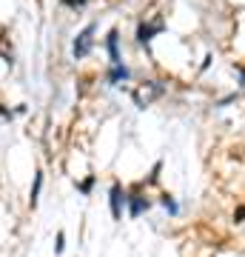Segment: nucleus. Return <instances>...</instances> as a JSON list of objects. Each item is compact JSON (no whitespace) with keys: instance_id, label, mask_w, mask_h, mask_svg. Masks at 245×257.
<instances>
[{"instance_id":"obj_1","label":"nucleus","mask_w":245,"mask_h":257,"mask_svg":"<svg viewBox=\"0 0 245 257\" xmlns=\"http://www.w3.org/2000/svg\"><path fill=\"white\" fill-rule=\"evenodd\" d=\"M94 32H97V26H94V23H89V26L83 29L80 35L74 37V43H72L74 60H83V57L91 55V46H94Z\"/></svg>"},{"instance_id":"obj_2","label":"nucleus","mask_w":245,"mask_h":257,"mask_svg":"<svg viewBox=\"0 0 245 257\" xmlns=\"http://www.w3.org/2000/svg\"><path fill=\"white\" fill-rule=\"evenodd\" d=\"M165 86L160 80H145V86L140 89V92H134V103L140 106V109H145L151 100H157V97H163Z\"/></svg>"},{"instance_id":"obj_3","label":"nucleus","mask_w":245,"mask_h":257,"mask_svg":"<svg viewBox=\"0 0 245 257\" xmlns=\"http://www.w3.org/2000/svg\"><path fill=\"white\" fill-rule=\"evenodd\" d=\"M160 32H165V20L163 18H157L151 20V23H140L137 26V43H143V46H148L151 40H154V35H160Z\"/></svg>"},{"instance_id":"obj_4","label":"nucleus","mask_w":245,"mask_h":257,"mask_svg":"<svg viewBox=\"0 0 245 257\" xmlns=\"http://www.w3.org/2000/svg\"><path fill=\"white\" fill-rule=\"evenodd\" d=\"M109 203H111V217H114V220H120V217H123V206L128 203V194L123 192V186H120V183H111Z\"/></svg>"},{"instance_id":"obj_5","label":"nucleus","mask_w":245,"mask_h":257,"mask_svg":"<svg viewBox=\"0 0 245 257\" xmlns=\"http://www.w3.org/2000/svg\"><path fill=\"white\" fill-rule=\"evenodd\" d=\"M128 77H131V69H128L126 63H114L109 69V74H106V83H109V86H120V83H126Z\"/></svg>"},{"instance_id":"obj_6","label":"nucleus","mask_w":245,"mask_h":257,"mask_svg":"<svg viewBox=\"0 0 245 257\" xmlns=\"http://www.w3.org/2000/svg\"><path fill=\"white\" fill-rule=\"evenodd\" d=\"M106 49H109V63H123V57H120V32L117 29H111L109 37H106Z\"/></svg>"},{"instance_id":"obj_7","label":"nucleus","mask_w":245,"mask_h":257,"mask_svg":"<svg viewBox=\"0 0 245 257\" xmlns=\"http://www.w3.org/2000/svg\"><path fill=\"white\" fill-rule=\"evenodd\" d=\"M148 206H151V203L145 200L143 194H131V197H128V214H131V217H140L143 211H148Z\"/></svg>"},{"instance_id":"obj_8","label":"nucleus","mask_w":245,"mask_h":257,"mask_svg":"<svg viewBox=\"0 0 245 257\" xmlns=\"http://www.w3.org/2000/svg\"><path fill=\"white\" fill-rule=\"evenodd\" d=\"M40 186H43V172H37V175H35V186H32V197H29V203H32V209L37 206V197H40Z\"/></svg>"},{"instance_id":"obj_9","label":"nucleus","mask_w":245,"mask_h":257,"mask_svg":"<svg viewBox=\"0 0 245 257\" xmlns=\"http://www.w3.org/2000/svg\"><path fill=\"white\" fill-rule=\"evenodd\" d=\"M77 189H80V194H91V189H94V175H89L83 183H77Z\"/></svg>"},{"instance_id":"obj_10","label":"nucleus","mask_w":245,"mask_h":257,"mask_svg":"<svg viewBox=\"0 0 245 257\" xmlns=\"http://www.w3.org/2000/svg\"><path fill=\"white\" fill-rule=\"evenodd\" d=\"M160 203H163V206H165L168 211H171V214H177V211H180V209H177V203H174L171 194H163V197H160Z\"/></svg>"},{"instance_id":"obj_11","label":"nucleus","mask_w":245,"mask_h":257,"mask_svg":"<svg viewBox=\"0 0 245 257\" xmlns=\"http://www.w3.org/2000/svg\"><path fill=\"white\" fill-rule=\"evenodd\" d=\"M63 248H66V234H63V231H57V243H55V251H57V254H63Z\"/></svg>"},{"instance_id":"obj_12","label":"nucleus","mask_w":245,"mask_h":257,"mask_svg":"<svg viewBox=\"0 0 245 257\" xmlns=\"http://www.w3.org/2000/svg\"><path fill=\"white\" fill-rule=\"evenodd\" d=\"M234 72L239 74V92L245 94V66H234Z\"/></svg>"},{"instance_id":"obj_13","label":"nucleus","mask_w":245,"mask_h":257,"mask_svg":"<svg viewBox=\"0 0 245 257\" xmlns=\"http://www.w3.org/2000/svg\"><path fill=\"white\" fill-rule=\"evenodd\" d=\"M63 3L69 6V9H83V6H86L89 0H63Z\"/></svg>"},{"instance_id":"obj_14","label":"nucleus","mask_w":245,"mask_h":257,"mask_svg":"<svg viewBox=\"0 0 245 257\" xmlns=\"http://www.w3.org/2000/svg\"><path fill=\"white\" fill-rule=\"evenodd\" d=\"M234 220H236V223H242V220H245V206H239V209L234 211Z\"/></svg>"},{"instance_id":"obj_15","label":"nucleus","mask_w":245,"mask_h":257,"mask_svg":"<svg viewBox=\"0 0 245 257\" xmlns=\"http://www.w3.org/2000/svg\"><path fill=\"white\" fill-rule=\"evenodd\" d=\"M0 117H12V111L6 109V106H0Z\"/></svg>"}]
</instances>
